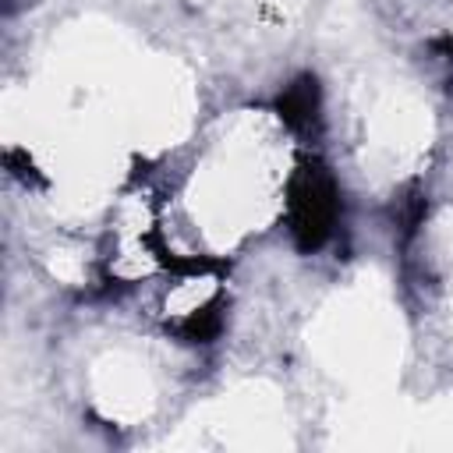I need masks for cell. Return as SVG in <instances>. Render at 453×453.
<instances>
[{
	"label": "cell",
	"instance_id": "1",
	"mask_svg": "<svg viewBox=\"0 0 453 453\" xmlns=\"http://www.w3.org/2000/svg\"><path fill=\"white\" fill-rule=\"evenodd\" d=\"M340 219V188L326 163L308 159L297 166L287 188V226L301 251H319Z\"/></svg>",
	"mask_w": 453,
	"mask_h": 453
},
{
	"label": "cell",
	"instance_id": "2",
	"mask_svg": "<svg viewBox=\"0 0 453 453\" xmlns=\"http://www.w3.org/2000/svg\"><path fill=\"white\" fill-rule=\"evenodd\" d=\"M276 113L283 117L287 127L308 134L319 124V81L311 74L294 78L280 96H276Z\"/></svg>",
	"mask_w": 453,
	"mask_h": 453
}]
</instances>
